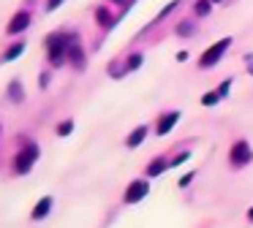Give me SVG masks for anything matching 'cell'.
Wrapping results in <instances>:
<instances>
[{"label": "cell", "mask_w": 253, "mask_h": 228, "mask_svg": "<svg viewBox=\"0 0 253 228\" xmlns=\"http://www.w3.org/2000/svg\"><path fill=\"white\" fill-rule=\"evenodd\" d=\"M46 60L52 68H63L68 63V33L46 36Z\"/></svg>", "instance_id": "obj_1"}, {"label": "cell", "mask_w": 253, "mask_h": 228, "mask_svg": "<svg viewBox=\"0 0 253 228\" xmlns=\"http://www.w3.org/2000/svg\"><path fill=\"white\" fill-rule=\"evenodd\" d=\"M41 157V150H39V144L36 141H28V144H22L17 150V155H14V163H11V168H14V174H19V177H25V174L30 171V168L36 166V160Z\"/></svg>", "instance_id": "obj_2"}, {"label": "cell", "mask_w": 253, "mask_h": 228, "mask_svg": "<svg viewBox=\"0 0 253 228\" xmlns=\"http://www.w3.org/2000/svg\"><path fill=\"white\" fill-rule=\"evenodd\" d=\"M234 43V38L231 36H226V38H220V41H215L212 46H207L204 49V54L199 57V71H207V68H215V65L223 60V54L229 52V46Z\"/></svg>", "instance_id": "obj_3"}, {"label": "cell", "mask_w": 253, "mask_h": 228, "mask_svg": "<svg viewBox=\"0 0 253 228\" xmlns=\"http://www.w3.org/2000/svg\"><path fill=\"white\" fill-rule=\"evenodd\" d=\"M251 160H253V147L248 144L245 139L234 141V144H231V150H229V166L231 168H245Z\"/></svg>", "instance_id": "obj_4"}, {"label": "cell", "mask_w": 253, "mask_h": 228, "mask_svg": "<svg viewBox=\"0 0 253 228\" xmlns=\"http://www.w3.org/2000/svg\"><path fill=\"white\" fill-rule=\"evenodd\" d=\"M147 193H150V182L144 177H139V179H131L128 182V188L123 190V204H139V201H144L147 198Z\"/></svg>", "instance_id": "obj_5"}, {"label": "cell", "mask_w": 253, "mask_h": 228, "mask_svg": "<svg viewBox=\"0 0 253 228\" xmlns=\"http://www.w3.org/2000/svg\"><path fill=\"white\" fill-rule=\"evenodd\" d=\"M84 49H82V38L77 33H68V63L77 71H84Z\"/></svg>", "instance_id": "obj_6"}, {"label": "cell", "mask_w": 253, "mask_h": 228, "mask_svg": "<svg viewBox=\"0 0 253 228\" xmlns=\"http://www.w3.org/2000/svg\"><path fill=\"white\" fill-rule=\"evenodd\" d=\"M30 19H33V14H30L28 8H22V11H17V14L8 19V25H6V33L8 36H19V33H25L30 27Z\"/></svg>", "instance_id": "obj_7"}, {"label": "cell", "mask_w": 253, "mask_h": 228, "mask_svg": "<svg viewBox=\"0 0 253 228\" xmlns=\"http://www.w3.org/2000/svg\"><path fill=\"white\" fill-rule=\"evenodd\" d=\"M177 122H180V112H166V114H161L158 125H155V133H158V136H166V133H171Z\"/></svg>", "instance_id": "obj_8"}, {"label": "cell", "mask_w": 253, "mask_h": 228, "mask_svg": "<svg viewBox=\"0 0 253 228\" xmlns=\"http://www.w3.org/2000/svg\"><path fill=\"white\" fill-rule=\"evenodd\" d=\"M147 136H150V125H136V128L128 133L126 147H128V150H136V147H142L144 141H147Z\"/></svg>", "instance_id": "obj_9"}, {"label": "cell", "mask_w": 253, "mask_h": 228, "mask_svg": "<svg viewBox=\"0 0 253 228\" xmlns=\"http://www.w3.org/2000/svg\"><path fill=\"white\" fill-rule=\"evenodd\" d=\"M52 206H55V198H52V195H44V198H39L36 206L30 209V217H33V220H46V215L52 212Z\"/></svg>", "instance_id": "obj_10"}, {"label": "cell", "mask_w": 253, "mask_h": 228, "mask_svg": "<svg viewBox=\"0 0 253 228\" xmlns=\"http://www.w3.org/2000/svg\"><path fill=\"white\" fill-rule=\"evenodd\" d=\"M166 168H169V160H166L164 155H158V157H153V160L144 166V174H147V179H155V177H161Z\"/></svg>", "instance_id": "obj_11"}, {"label": "cell", "mask_w": 253, "mask_h": 228, "mask_svg": "<svg viewBox=\"0 0 253 228\" xmlns=\"http://www.w3.org/2000/svg\"><path fill=\"white\" fill-rule=\"evenodd\" d=\"M95 25L98 27H115V16H112V11L106 8V5H98V8H95Z\"/></svg>", "instance_id": "obj_12"}, {"label": "cell", "mask_w": 253, "mask_h": 228, "mask_svg": "<svg viewBox=\"0 0 253 228\" xmlns=\"http://www.w3.org/2000/svg\"><path fill=\"white\" fill-rule=\"evenodd\" d=\"M22 52H25V41H14V43H8V49L3 52V63H11V60H17Z\"/></svg>", "instance_id": "obj_13"}, {"label": "cell", "mask_w": 253, "mask_h": 228, "mask_svg": "<svg viewBox=\"0 0 253 228\" xmlns=\"http://www.w3.org/2000/svg\"><path fill=\"white\" fill-rule=\"evenodd\" d=\"M212 0H196V3H193V16H196V19H202V16H210L212 14Z\"/></svg>", "instance_id": "obj_14"}, {"label": "cell", "mask_w": 253, "mask_h": 228, "mask_svg": "<svg viewBox=\"0 0 253 228\" xmlns=\"http://www.w3.org/2000/svg\"><path fill=\"white\" fill-rule=\"evenodd\" d=\"M8 98H11L14 103H22L25 101V90H22V81H19V79L8 81Z\"/></svg>", "instance_id": "obj_15"}, {"label": "cell", "mask_w": 253, "mask_h": 228, "mask_svg": "<svg viewBox=\"0 0 253 228\" xmlns=\"http://www.w3.org/2000/svg\"><path fill=\"white\" fill-rule=\"evenodd\" d=\"M199 30V27H196V22H193V19H185V22H180V25H177V36H180V38H188V36H193V33H196Z\"/></svg>", "instance_id": "obj_16"}, {"label": "cell", "mask_w": 253, "mask_h": 228, "mask_svg": "<svg viewBox=\"0 0 253 228\" xmlns=\"http://www.w3.org/2000/svg\"><path fill=\"white\" fill-rule=\"evenodd\" d=\"M142 63H144V54H142V52H133V54H128V60H126V71H136Z\"/></svg>", "instance_id": "obj_17"}, {"label": "cell", "mask_w": 253, "mask_h": 228, "mask_svg": "<svg viewBox=\"0 0 253 228\" xmlns=\"http://www.w3.org/2000/svg\"><path fill=\"white\" fill-rule=\"evenodd\" d=\"M218 103H220V95H218V92H204V95H202V106L212 109V106H218Z\"/></svg>", "instance_id": "obj_18"}, {"label": "cell", "mask_w": 253, "mask_h": 228, "mask_svg": "<svg viewBox=\"0 0 253 228\" xmlns=\"http://www.w3.org/2000/svg\"><path fill=\"white\" fill-rule=\"evenodd\" d=\"M71 130H74V119H63V122L55 128V133L57 136H71Z\"/></svg>", "instance_id": "obj_19"}, {"label": "cell", "mask_w": 253, "mask_h": 228, "mask_svg": "<svg viewBox=\"0 0 253 228\" xmlns=\"http://www.w3.org/2000/svg\"><path fill=\"white\" fill-rule=\"evenodd\" d=\"M215 92L220 95V101H223V98H229V92H231V79H223V81L218 84V90H215Z\"/></svg>", "instance_id": "obj_20"}, {"label": "cell", "mask_w": 253, "mask_h": 228, "mask_svg": "<svg viewBox=\"0 0 253 228\" xmlns=\"http://www.w3.org/2000/svg\"><path fill=\"white\" fill-rule=\"evenodd\" d=\"M188 157H191V150H182L177 157H171V160H169V166H180L182 160H188Z\"/></svg>", "instance_id": "obj_21"}, {"label": "cell", "mask_w": 253, "mask_h": 228, "mask_svg": "<svg viewBox=\"0 0 253 228\" xmlns=\"http://www.w3.org/2000/svg\"><path fill=\"white\" fill-rule=\"evenodd\" d=\"M193 177H196V174H193V171H188V174H182V177H180V179H177V185H180V188H188V185H191V182H193Z\"/></svg>", "instance_id": "obj_22"}, {"label": "cell", "mask_w": 253, "mask_h": 228, "mask_svg": "<svg viewBox=\"0 0 253 228\" xmlns=\"http://www.w3.org/2000/svg\"><path fill=\"white\" fill-rule=\"evenodd\" d=\"M66 0H46V11H57Z\"/></svg>", "instance_id": "obj_23"}, {"label": "cell", "mask_w": 253, "mask_h": 228, "mask_svg": "<svg viewBox=\"0 0 253 228\" xmlns=\"http://www.w3.org/2000/svg\"><path fill=\"white\" fill-rule=\"evenodd\" d=\"M49 71H44V74H41V90H46V87H49Z\"/></svg>", "instance_id": "obj_24"}, {"label": "cell", "mask_w": 253, "mask_h": 228, "mask_svg": "<svg viewBox=\"0 0 253 228\" xmlns=\"http://www.w3.org/2000/svg\"><path fill=\"white\" fill-rule=\"evenodd\" d=\"M245 63H248V71H251V74H253V57H251V54H248V57H245Z\"/></svg>", "instance_id": "obj_25"}, {"label": "cell", "mask_w": 253, "mask_h": 228, "mask_svg": "<svg viewBox=\"0 0 253 228\" xmlns=\"http://www.w3.org/2000/svg\"><path fill=\"white\" fill-rule=\"evenodd\" d=\"M245 215H248V223H253V206H251V209L245 212Z\"/></svg>", "instance_id": "obj_26"}, {"label": "cell", "mask_w": 253, "mask_h": 228, "mask_svg": "<svg viewBox=\"0 0 253 228\" xmlns=\"http://www.w3.org/2000/svg\"><path fill=\"white\" fill-rule=\"evenodd\" d=\"M212 3H226V0H212Z\"/></svg>", "instance_id": "obj_27"}, {"label": "cell", "mask_w": 253, "mask_h": 228, "mask_svg": "<svg viewBox=\"0 0 253 228\" xmlns=\"http://www.w3.org/2000/svg\"><path fill=\"white\" fill-rule=\"evenodd\" d=\"M112 3H123V0H112Z\"/></svg>", "instance_id": "obj_28"}]
</instances>
